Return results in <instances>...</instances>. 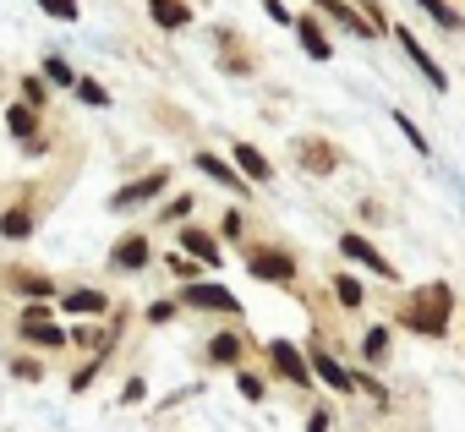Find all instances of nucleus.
I'll return each mask as SVG.
<instances>
[{
	"instance_id": "nucleus-1",
	"label": "nucleus",
	"mask_w": 465,
	"mask_h": 432,
	"mask_svg": "<svg viewBox=\"0 0 465 432\" xmlns=\"http://www.w3.org/2000/svg\"><path fill=\"white\" fill-rule=\"evenodd\" d=\"M449 318H454V290H449L443 280L421 285V290H416V296L400 307V323H405L411 334H427V339L449 334Z\"/></svg>"
},
{
	"instance_id": "nucleus-2",
	"label": "nucleus",
	"mask_w": 465,
	"mask_h": 432,
	"mask_svg": "<svg viewBox=\"0 0 465 432\" xmlns=\"http://www.w3.org/2000/svg\"><path fill=\"white\" fill-rule=\"evenodd\" d=\"M312 6L334 23V28H345V34H356V39H378L383 34V23H372V17H361L351 0H312Z\"/></svg>"
},
{
	"instance_id": "nucleus-3",
	"label": "nucleus",
	"mask_w": 465,
	"mask_h": 432,
	"mask_svg": "<svg viewBox=\"0 0 465 432\" xmlns=\"http://www.w3.org/2000/svg\"><path fill=\"white\" fill-rule=\"evenodd\" d=\"M181 301H186V307H197V312H224V318H236V312H242V301L230 296L224 285H203V280H186Z\"/></svg>"
},
{
	"instance_id": "nucleus-4",
	"label": "nucleus",
	"mask_w": 465,
	"mask_h": 432,
	"mask_svg": "<svg viewBox=\"0 0 465 432\" xmlns=\"http://www.w3.org/2000/svg\"><path fill=\"white\" fill-rule=\"evenodd\" d=\"M340 252H345L351 263H361V269H372L378 280H400V274H394V263H389V258H383V252H378V247H372L367 236H356V231H345V236H340Z\"/></svg>"
},
{
	"instance_id": "nucleus-5",
	"label": "nucleus",
	"mask_w": 465,
	"mask_h": 432,
	"mask_svg": "<svg viewBox=\"0 0 465 432\" xmlns=\"http://www.w3.org/2000/svg\"><path fill=\"white\" fill-rule=\"evenodd\" d=\"M269 361H274V372H280V378H291L296 388H307V383H312V361H307L291 339H269Z\"/></svg>"
},
{
	"instance_id": "nucleus-6",
	"label": "nucleus",
	"mask_w": 465,
	"mask_h": 432,
	"mask_svg": "<svg viewBox=\"0 0 465 432\" xmlns=\"http://www.w3.org/2000/svg\"><path fill=\"white\" fill-rule=\"evenodd\" d=\"M394 39H400V50H405V55H411V66H416V72H421V77H427V88H432V93H449V77H443V66H438V61H432V55H427V50H421V39H416V34H411V28H400V34H394Z\"/></svg>"
},
{
	"instance_id": "nucleus-7",
	"label": "nucleus",
	"mask_w": 465,
	"mask_h": 432,
	"mask_svg": "<svg viewBox=\"0 0 465 432\" xmlns=\"http://www.w3.org/2000/svg\"><path fill=\"white\" fill-rule=\"evenodd\" d=\"M164 186H170V170H153V175H137L132 186H121V191L110 197V208H115V213H126V208H137V202H153V197H159Z\"/></svg>"
},
{
	"instance_id": "nucleus-8",
	"label": "nucleus",
	"mask_w": 465,
	"mask_h": 432,
	"mask_svg": "<svg viewBox=\"0 0 465 432\" xmlns=\"http://www.w3.org/2000/svg\"><path fill=\"white\" fill-rule=\"evenodd\" d=\"M247 269H252L258 280H269V285H285V280L296 274V258L280 252V247H258V252H247Z\"/></svg>"
},
{
	"instance_id": "nucleus-9",
	"label": "nucleus",
	"mask_w": 465,
	"mask_h": 432,
	"mask_svg": "<svg viewBox=\"0 0 465 432\" xmlns=\"http://www.w3.org/2000/svg\"><path fill=\"white\" fill-rule=\"evenodd\" d=\"M23 339H34V345H45V350H61V345H66V329L50 323L45 307H28V312H23Z\"/></svg>"
},
{
	"instance_id": "nucleus-10",
	"label": "nucleus",
	"mask_w": 465,
	"mask_h": 432,
	"mask_svg": "<svg viewBox=\"0 0 465 432\" xmlns=\"http://www.w3.org/2000/svg\"><path fill=\"white\" fill-rule=\"evenodd\" d=\"M296 159H302L312 175H334V164H340L334 142H323V137H302V142H296Z\"/></svg>"
},
{
	"instance_id": "nucleus-11",
	"label": "nucleus",
	"mask_w": 465,
	"mask_h": 432,
	"mask_svg": "<svg viewBox=\"0 0 465 432\" xmlns=\"http://www.w3.org/2000/svg\"><path fill=\"white\" fill-rule=\"evenodd\" d=\"M148 258H153V247H148V236L137 231V236H126V241L115 247V258H110V263H115L121 274H137V269H148Z\"/></svg>"
},
{
	"instance_id": "nucleus-12",
	"label": "nucleus",
	"mask_w": 465,
	"mask_h": 432,
	"mask_svg": "<svg viewBox=\"0 0 465 432\" xmlns=\"http://www.w3.org/2000/svg\"><path fill=\"white\" fill-rule=\"evenodd\" d=\"M61 312L66 318H99V312H110V301H104V290H66Z\"/></svg>"
},
{
	"instance_id": "nucleus-13",
	"label": "nucleus",
	"mask_w": 465,
	"mask_h": 432,
	"mask_svg": "<svg viewBox=\"0 0 465 432\" xmlns=\"http://www.w3.org/2000/svg\"><path fill=\"white\" fill-rule=\"evenodd\" d=\"M307 361H312V378H323L329 388H340V394H351V388H356V378H351V372H345V367H340L329 350H312Z\"/></svg>"
},
{
	"instance_id": "nucleus-14",
	"label": "nucleus",
	"mask_w": 465,
	"mask_h": 432,
	"mask_svg": "<svg viewBox=\"0 0 465 432\" xmlns=\"http://www.w3.org/2000/svg\"><path fill=\"white\" fill-rule=\"evenodd\" d=\"M296 39H302V50H307L312 61H329V55H334V44L323 39V28H318V17H296Z\"/></svg>"
},
{
	"instance_id": "nucleus-15",
	"label": "nucleus",
	"mask_w": 465,
	"mask_h": 432,
	"mask_svg": "<svg viewBox=\"0 0 465 432\" xmlns=\"http://www.w3.org/2000/svg\"><path fill=\"white\" fill-rule=\"evenodd\" d=\"M6 126H12V132L23 137V148H34V153L45 148V142H39V115H34V104H12V115H6Z\"/></svg>"
},
{
	"instance_id": "nucleus-16",
	"label": "nucleus",
	"mask_w": 465,
	"mask_h": 432,
	"mask_svg": "<svg viewBox=\"0 0 465 432\" xmlns=\"http://www.w3.org/2000/svg\"><path fill=\"white\" fill-rule=\"evenodd\" d=\"M148 17L159 28H186L192 23V6H186V0H148Z\"/></svg>"
},
{
	"instance_id": "nucleus-17",
	"label": "nucleus",
	"mask_w": 465,
	"mask_h": 432,
	"mask_svg": "<svg viewBox=\"0 0 465 432\" xmlns=\"http://www.w3.org/2000/svg\"><path fill=\"white\" fill-rule=\"evenodd\" d=\"M197 170H203V175H208L213 186H224V191H247V186H242V175L230 170L224 159H213V153H197Z\"/></svg>"
},
{
	"instance_id": "nucleus-18",
	"label": "nucleus",
	"mask_w": 465,
	"mask_h": 432,
	"mask_svg": "<svg viewBox=\"0 0 465 432\" xmlns=\"http://www.w3.org/2000/svg\"><path fill=\"white\" fill-rule=\"evenodd\" d=\"M242 350H247L242 334H213V339H208V361H213V367H236Z\"/></svg>"
},
{
	"instance_id": "nucleus-19",
	"label": "nucleus",
	"mask_w": 465,
	"mask_h": 432,
	"mask_svg": "<svg viewBox=\"0 0 465 432\" xmlns=\"http://www.w3.org/2000/svg\"><path fill=\"white\" fill-rule=\"evenodd\" d=\"M181 247H186L192 258H203L208 269H219V247H213V236H208V231H192V225H186V231H181Z\"/></svg>"
},
{
	"instance_id": "nucleus-20",
	"label": "nucleus",
	"mask_w": 465,
	"mask_h": 432,
	"mask_svg": "<svg viewBox=\"0 0 465 432\" xmlns=\"http://www.w3.org/2000/svg\"><path fill=\"white\" fill-rule=\"evenodd\" d=\"M236 164H242V175H252V181H269V175H274V164H269L252 142H236Z\"/></svg>"
},
{
	"instance_id": "nucleus-21",
	"label": "nucleus",
	"mask_w": 465,
	"mask_h": 432,
	"mask_svg": "<svg viewBox=\"0 0 465 432\" xmlns=\"http://www.w3.org/2000/svg\"><path fill=\"white\" fill-rule=\"evenodd\" d=\"M416 6H421V12H427L438 28H449V34H460V28H465V23H460V12L449 6V0H416Z\"/></svg>"
},
{
	"instance_id": "nucleus-22",
	"label": "nucleus",
	"mask_w": 465,
	"mask_h": 432,
	"mask_svg": "<svg viewBox=\"0 0 465 432\" xmlns=\"http://www.w3.org/2000/svg\"><path fill=\"white\" fill-rule=\"evenodd\" d=\"M0 236H12V241L34 236V213H28V208H12V213H0Z\"/></svg>"
},
{
	"instance_id": "nucleus-23",
	"label": "nucleus",
	"mask_w": 465,
	"mask_h": 432,
	"mask_svg": "<svg viewBox=\"0 0 465 432\" xmlns=\"http://www.w3.org/2000/svg\"><path fill=\"white\" fill-rule=\"evenodd\" d=\"M45 83H55V88H77V72H72L61 55H50V61H45Z\"/></svg>"
},
{
	"instance_id": "nucleus-24",
	"label": "nucleus",
	"mask_w": 465,
	"mask_h": 432,
	"mask_svg": "<svg viewBox=\"0 0 465 432\" xmlns=\"http://www.w3.org/2000/svg\"><path fill=\"white\" fill-rule=\"evenodd\" d=\"M77 99H83L88 110H104V104H110V93H104V83H94V77H77Z\"/></svg>"
},
{
	"instance_id": "nucleus-25",
	"label": "nucleus",
	"mask_w": 465,
	"mask_h": 432,
	"mask_svg": "<svg viewBox=\"0 0 465 432\" xmlns=\"http://www.w3.org/2000/svg\"><path fill=\"white\" fill-rule=\"evenodd\" d=\"M334 296H340V307H361V285L351 274H334Z\"/></svg>"
},
{
	"instance_id": "nucleus-26",
	"label": "nucleus",
	"mask_w": 465,
	"mask_h": 432,
	"mask_svg": "<svg viewBox=\"0 0 465 432\" xmlns=\"http://www.w3.org/2000/svg\"><path fill=\"white\" fill-rule=\"evenodd\" d=\"M39 12H50L55 23H77V0H39Z\"/></svg>"
},
{
	"instance_id": "nucleus-27",
	"label": "nucleus",
	"mask_w": 465,
	"mask_h": 432,
	"mask_svg": "<svg viewBox=\"0 0 465 432\" xmlns=\"http://www.w3.org/2000/svg\"><path fill=\"white\" fill-rule=\"evenodd\" d=\"M12 285H17V290H28L34 301H39V296H50V280H45V274H12Z\"/></svg>"
},
{
	"instance_id": "nucleus-28",
	"label": "nucleus",
	"mask_w": 465,
	"mask_h": 432,
	"mask_svg": "<svg viewBox=\"0 0 465 432\" xmlns=\"http://www.w3.org/2000/svg\"><path fill=\"white\" fill-rule=\"evenodd\" d=\"M361 356H367V361H383V356H389V334H383V329H372V334L361 339Z\"/></svg>"
},
{
	"instance_id": "nucleus-29",
	"label": "nucleus",
	"mask_w": 465,
	"mask_h": 432,
	"mask_svg": "<svg viewBox=\"0 0 465 432\" xmlns=\"http://www.w3.org/2000/svg\"><path fill=\"white\" fill-rule=\"evenodd\" d=\"M356 388H361V394H367V399H372L378 410H389V388H383L378 378H356Z\"/></svg>"
},
{
	"instance_id": "nucleus-30",
	"label": "nucleus",
	"mask_w": 465,
	"mask_h": 432,
	"mask_svg": "<svg viewBox=\"0 0 465 432\" xmlns=\"http://www.w3.org/2000/svg\"><path fill=\"white\" fill-rule=\"evenodd\" d=\"M394 121H400V132H405V142H411V148H421V153H427V137H421V126H416V121H411V115H394Z\"/></svg>"
},
{
	"instance_id": "nucleus-31",
	"label": "nucleus",
	"mask_w": 465,
	"mask_h": 432,
	"mask_svg": "<svg viewBox=\"0 0 465 432\" xmlns=\"http://www.w3.org/2000/svg\"><path fill=\"white\" fill-rule=\"evenodd\" d=\"M23 104H34V110L45 104V77H28V83H23Z\"/></svg>"
},
{
	"instance_id": "nucleus-32",
	"label": "nucleus",
	"mask_w": 465,
	"mask_h": 432,
	"mask_svg": "<svg viewBox=\"0 0 465 432\" xmlns=\"http://www.w3.org/2000/svg\"><path fill=\"white\" fill-rule=\"evenodd\" d=\"M236 388H242L247 399H263V378H252V372H236Z\"/></svg>"
},
{
	"instance_id": "nucleus-33",
	"label": "nucleus",
	"mask_w": 465,
	"mask_h": 432,
	"mask_svg": "<svg viewBox=\"0 0 465 432\" xmlns=\"http://www.w3.org/2000/svg\"><path fill=\"white\" fill-rule=\"evenodd\" d=\"M143 394H148V383H143V378H132V383H126V388H121V405H137V399H143Z\"/></svg>"
},
{
	"instance_id": "nucleus-34",
	"label": "nucleus",
	"mask_w": 465,
	"mask_h": 432,
	"mask_svg": "<svg viewBox=\"0 0 465 432\" xmlns=\"http://www.w3.org/2000/svg\"><path fill=\"white\" fill-rule=\"evenodd\" d=\"M170 318H175V307H170V301H153V307H148V323H170Z\"/></svg>"
},
{
	"instance_id": "nucleus-35",
	"label": "nucleus",
	"mask_w": 465,
	"mask_h": 432,
	"mask_svg": "<svg viewBox=\"0 0 465 432\" xmlns=\"http://www.w3.org/2000/svg\"><path fill=\"white\" fill-rule=\"evenodd\" d=\"M12 372H17V378H28V383H34V378H39V372H45V367H39V361H28V356H23V361H12Z\"/></svg>"
},
{
	"instance_id": "nucleus-36",
	"label": "nucleus",
	"mask_w": 465,
	"mask_h": 432,
	"mask_svg": "<svg viewBox=\"0 0 465 432\" xmlns=\"http://www.w3.org/2000/svg\"><path fill=\"white\" fill-rule=\"evenodd\" d=\"M186 213H192V197H175V202L164 208V220H186Z\"/></svg>"
},
{
	"instance_id": "nucleus-37",
	"label": "nucleus",
	"mask_w": 465,
	"mask_h": 432,
	"mask_svg": "<svg viewBox=\"0 0 465 432\" xmlns=\"http://www.w3.org/2000/svg\"><path fill=\"white\" fill-rule=\"evenodd\" d=\"M94 378H99V361H88V367H83V372H77V378H72V388H88V383H94Z\"/></svg>"
},
{
	"instance_id": "nucleus-38",
	"label": "nucleus",
	"mask_w": 465,
	"mask_h": 432,
	"mask_svg": "<svg viewBox=\"0 0 465 432\" xmlns=\"http://www.w3.org/2000/svg\"><path fill=\"white\" fill-rule=\"evenodd\" d=\"M307 432H329V410H312L307 416Z\"/></svg>"
},
{
	"instance_id": "nucleus-39",
	"label": "nucleus",
	"mask_w": 465,
	"mask_h": 432,
	"mask_svg": "<svg viewBox=\"0 0 465 432\" xmlns=\"http://www.w3.org/2000/svg\"><path fill=\"white\" fill-rule=\"evenodd\" d=\"M263 12H269V17H274V23H291V12H285V6H280V0H263Z\"/></svg>"
}]
</instances>
